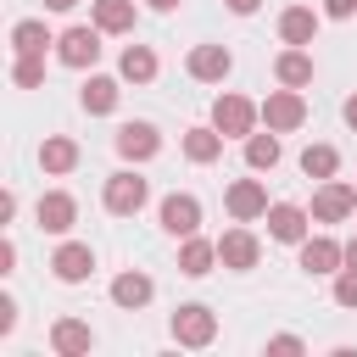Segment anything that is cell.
I'll use <instances>...</instances> for the list:
<instances>
[{
  "label": "cell",
  "instance_id": "6da1fadb",
  "mask_svg": "<svg viewBox=\"0 0 357 357\" xmlns=\"http://www.w3.org/2000/svg\"><path fill=\"white\" fill-rule=\"evenodd\" d=\"M257 117H262V106H251L245 95H218V100H212V128H218L223 139H251Z\"/></svg>",
  "mask_w": 357,
  "mask_h": 357
},
{
  "label": "cell",
  "instance_id": "7a4b0ae2",
  "mask_svg": "<svg viewBox=\"0 0 357 357\" xmlns=\"http://www.w3.org/2000/svg\"><path fill=\"white\" fill-rule=\"evenodd\" d=\"M262 123H268L273 134H290V128H301V123H307V100L284 84V89H273V95L262 100Z\"/></svg>",
  "mask_w": 357,
  "mask_h": 357
},
{
  "label": "cell",
  "instance_id": "3957f363",
  "mask_svg": "<svg viewBox=\"0 0 357 357\" xmlns=\"http://www.w3.org/2000/svg\"><path fill=\"white\" fill-rule=\"evenodd\" d=\"M212 335H218L212 307L190 301V307H178V312H173V340H178V346H212Z\"/></svg>",
  "mask_w": 357,
  "mask_h": 357
},
{
  "label": "cell",
  "instance_id": "277c9868",
  "mask_svg": "<svg viewBox=\"0 0 357 357\" xmlns=\"http://www.w3.org/2000/svg\"><path fill=\"white\" fill-rule=\"evenodd\" d=\"M145 195H151V184L139 173H112L106 178V212H117V218H134L145 206Z\"/></svg>",
  "mask_w": 357,
  "mask_h": 357
},
{
  "label": "cell",
  "instance_id": "5b68a950",
  "mask_svg": "<svg viewBox=\"0 0 357 357\" xmlns=\"http://www.w3.org/2000/svg\"><path fill=\"white\" fill-rule=\"evenodd\" d=\"M351 212H357V190L340 184V178H324L318 195H312V218H318V223H340V218H351Z\"/></svg>",
  "mask_w": 357,
  "mask_h": 357
},
{
  "label": "cell",
  "instance_id": "8992f818",
  "mask_svg": "<svg viewBox=\"0 0 357 357\" xmlns=\"http://www.w3.org/2000/svg\"><path fill=\"white\" fill-rule=\"evenodd\" d=\"M257 257H262V245H257L251 229H223V240H218V262L223 268L245 273V268H257Z\"/></svg>",
  "mask_w": 357,
  "mask_h": 357
},
{
  "label": "cell",
  "instance_id": "52a82bcc",
  "mask_svg": "<svg viewBox=\"0 0 357 357\" xmlns=\"http://www.w3.org/2000/svg\"><path fill=\"white\" fill-rule=\"evenodd\" d=\"M56 56H61L67 67H95V56H100V28H67V33L56 39Z\"/></svg>",
  "mask_w": 357,
  "mask_h": 357
},
{
  "label": "cell",
  "instance_id": "ba28073f",
  "mask_svg": "<svg viewBox=\"0 0 357 357\" xmlns=\"http://www.w3.org/2000/svg\"><path fill=\"white\" fill-rule=\"evenodd\" d=\"M184 67H190V78H195V84H223V78H229V67H234V56H229L223 45H195Z\"/></svg>",
  "mask_w": 357,
  "mask_h": 357
},
{
  "label": "cell",
  "instance_id": "9c48e42d",
  "mask_svg": "<svg viewBox=\"0 0 357 357\" xmlns=\"http://www.w3.org/2000/svg\"><path fill=\"white\" fill-rule=\"evenodd\" d=\"M112 145H117V156H128V162H151V156L162 151V134H156L151 123H123Z\"/></svg>",
  "mask_w": 357,
  "mask_h": 357
},
{
  "label": "cell",
  "instance_id": "30bf717a",
  "mask_svg": "<svg viewBox=\"0 0 357 357\" xmlns=\"http://www.w3.org/2000/svg\"><path fill=\"white\" fill-rule=\"evenodd\" d=\"M223 201H229V212H234V223H251V218H268V190H262L257 178H234Z\"/></svg>",
  "mask_w": 357,
  "mask_h": 357
},
{
  "label": "cell",
  "instance_id": "8fae6325",
  "mask_svg": "<svg viewBox=\"0 0 357 357\" xmlns=\"http://www.w3.org/2000/svg\"><path fill=\"white\" fill-rule=\"evenodd\" d=\"M33 218H39V229H45V234H67V229H73V218H78V201H73L67 190H50V195H39Z\"/></svg>",
  "mask_w": 357,
  "mask_h": 357
},
{
  "label": "cell",
  "instance_id": "7c38bea8",
  "mask_svg": "<svg viewBox=\"0 0 357 357\" xmlns=\"http://www.w3.org/2000/svg\"><path fill=\"white\" fill-rule=\"evenodd\" d=\"M162 229H167L173 240L195 234V229H201V201H195V195H178V190H173V195L162 201Z\"/></svg>",
  "mask_w": 357,
  "mask_h": 357
},
{
  "label": "cell",
  "instance_id": "4fadbf2b",
  "mask_svg": "<svg viewBox=\"0 0 357 357\" xmlns=\"http://www.w3.org/2000/svg\"><path fill=\"white\" fill-rule=\"evenodd\" d=\"M50 268H56V279H61V284H84V279L95 273V251H89V245H78V240H67V245L50 257Z\"/></svg>",
  "mask_w": 357,
  "mask_h": 357
},
{
  "label": "cell",
  "instance_id": "5bb4252c",
  "mask_svg": "<svg viewBox=\"0 0 357 357\" xmlns=\"http://www.w3.org/2000/svg\"><path fill=\"white\" fill-rule=\"evenodd\" d=\"M268 234L284 240V245H301V240H307V212L290 206V201H273V206H268Z\"/></svg>",
  "mask_w": 357,
  "mask_h": 357
},
{
  "label": "cell",
  "instance_id": "9a60e30c",
  "mask_svg": "<svg viewBox=\"0 0 357 357\" xmlns=\"http://www.w3.org/2000/svg\"><path fill=\"white\" fill-rule=\"evenodd\" d=\"M340 262H346V245H335L329 234L301 240V268L307 273H340Z\"/></svg>",
  "mask_w": 357,
  "mask_h": 357
},
{
  "label": "cell",
  "instance_id": "2e32d148",
  "mask_svg": "<svg viewBox=\"0 0 357 357\" xmlns=\"http://www.w3.org/2000/svg\"><path fill=\"white\" fill-rule=\"evenodd\" d=\"M50 346H56L61 357H84V351L95 346V329H89V324H78V318H61V324L50 329Z\"/></svg>",
  "mask_w": 357,
  "mask_h": 357
},
{
  "label": "cell",
  "instance_id": "e0dca14e",
  "mask_svg": "<svg viewBox=\"0 0 357 357\" xmlns=\"http://www.w3.org/2000/svg\"><path fill=\"white\" fill-rule=\"evenodd\" d=\"M212 262H218V245H212V240H195V234H184V245H178V273L201 279V273H212Z\"/></svg>",
  "mask_w": 357,
  "mask_h": 357
},
{
  "label": "cell",
  "instance_id": "ac0fdd59",
  "mask_svg": "<svg viewBox=\"0 0 357 357\" xmlns=\"http://www.w3.org/2000/svg\"><path fill=\"white\" fill-rule=\"evenodd\" d=\"M273 78L279 84H290V89H301V84H312V56L301 50V45H290L279 61H273Z\"/></svg>",
  "mask_w": 357,
  "mask_h": 357
},
{
  "label": "cell",
  "instance_id": "d6986e66",
  "mask_svg": "<svg viewBox=\"0 0 357 357\" xmlns=\"http://www.w3.org/2000/svg\"><path fill=\"white\" fill-rule=\"evenodd\" d=\"M78 100H84V112H89V117H106V112L117 106V78H100V73H95V78L78 89Z\"/></svg>",
  "mask_w": 357,
  "mask_h": 357
},
{
  "label": "cell",
  "instance_id": "ffe728a7",
  "mask_svg": "<svg viewBox=\"0 0 357 357\" xmlns=\"http://www.w3.org/2000/svg\"><path fill=\"white\" fill-rule=\"evenodd\" d=\"M151 290H156V284H151L145 273H117V279H112V301H117V307H134V312L151 301Z\"/></svg>",
  "mask_w": 357,
  "mask_h": 357
},
{
  "label": "cell",
  "instance_id": "44dd1931",
  "mask_svg": "<svg viewBox=\"0 0 357 357\" xmlns=\"http://www.w3.org/2000/svg\"><path fill=\"white\" fill-rule=\"evenodd\" d=\"M95 28L100 33H128L134 28V0H95Z\"/></svg>",
  "mask_w": 357,
  "mask_h": 357
},
{
  "label": "cell",
  "instance_id": "7402d4cb",
  "mask_svg": "<svg viewBox=\"0 0 357 357\" xmlns=\"http://www.w3.org/2000/svg\"><path fill=\"white\" fill-rule=\"evenodd\" d=\"M279 33H284V45H312V33H318V17H312L307 6H290V11L279 17Z\"/></svg>",
  "mask_w": 357,
  "mask_h": 357
},
{
  "label": "cell",
  "instance_id": "603a6c76",
  "mask_svg": "<svg viewBox=\"0 0 357 357\" xmlns=\"http://www.w3.org/2000/svg\"><path fill=\"white\" fill-rule=\"evenodd\" d=\"M45 45H56L45 22H33V17H28V22H17V28H11V50H17V56H45Z\"/></svg>",
  "mask_w": 357,
  "mask_h": 357
},
{
  "label": "cell",
  "instance_id": "cb8c5ba5",
  "mask_svg": "<svg viewBox=\"0 0 357 357\" xmlns=\"http://www.w3.org/2000/svg\"><path fill=\"white\" fill-rule=\"evenodd\" d=\"M39 167H45V173H73V167H78V145L61 139V134L45 139V145H39Z\"/></svg>",
  "mask_w": 357,
  "mask_h": 357
},
{
  "label": "cell",
  "instance_id": "d4e9b609",
  "mask_svg": "<svg viewBox=\"0 0 357 357\" xmlns=\"http://www.w3.org/2000/svg\"><path fill=\"white\" fill-rule=\"evenodd\" d=\"M184 156L190 162H218L223 156V134L218 128H190L184 134Z\"/></svg>",
  "mask_w": 357,
  "mask_h": 357
},
{
  "label": "cell",
  "instance_id": "484cf974",
  "mask_svg": "<svg viewBox=\"0 0 357 357\" xmlns=\"http://www.w3.org/2000/svg\"><path fill=\"white\" fill-rule=\"evenodd\" d=\"M335 167H340V151L335 145H307L301 151V173L307 178H335Z\"/></svg>",
  "mask_w": 357,
  "mask_h": 357
},
{
  "label": "cell",
  "instance_id": "4316f807",
  "mask_svg": "<svg viewBox=\"0 0 357 357\" xmlns=\"http://www.w3.org/2000/svg\"><path fill=\"white\" fill-rule=\"evenodd\" d=\"M123 78H128V84H151V78H156V56H151L145 45H128V50H123Z\"/></svg>",
  "mask_w": 357,
  "mask_h": 357
},
{
  "label": "cell",
  "instance_id": "83f0119b",
  "mask_svg": "<svg viewBox=\"0 0 357 357\" xmlns=\"http://www.w3.org/2000/svg\"><path fill=\"white\" fill-rule=\"evenodd\" d=\"M245 162H251L257 173H268V167L279 162V139H273V128H268V134H251V139H245Z\"/></svg>",
  "mask_w": 357,
  "mask_h": 357
},
{
  "label": "cell",
  "instance_id": "f1b7e54d",
  "mask_svg": "<svg viewBox=\"0 0 357 357\" xmlns=\"http://www.w3.org/2000/svg\"><path fill=\"white\" fill-rule=\"evenodd\" d=\"M11 78H17V89H39L45 84V56H17Z\"/></svg>",
  "mask_w": 357,
  "mask_h": 357
},
{
  "label": "cell",
  "instance_id": "f546056e",
  "mask_svg": "<svg viewBox=\"0 0 357 357\" xmlns=\"http://www.w3.org/2000/svg\"><path fill=\"white\" fill-rule=\"evenodd\" d=\"M335 301L340 307H357V268H340L335 273Z\"/></svg>",
  "mask_w": 357,
  "mask_h": 357
},
{
  "label": "cell",
  "instance_id": "4dcf8cb0",
  "mask_svg": "<svg viewBox=\"0 0 357 357\" xmlns=\"http://www.w3.org/2000/svg\"><path fill=\"white\" fill-rule=\"evenodd\" d=\"M268 351H279V357H296V351H301V340H296V335H273V340H268Z\"/></svg>",
  "mask_w": 357,
  "mask_h": 357
},
{
  "label": "cell",
  "instance_id": "1f68e13d",
  "mask_svg": "<svg viewBox=\"0 0 357 357\" xmlns=\"http://www.w3.org/2000/svg\"><path fill=\"white\" fill-rule=\"evenodd\" d=\"M11 324H17V301L0 296V335H11Z\"/></svg>",
  "mask_w": 357,
  "mask_h": 357
},
{
  "label": "cell",
  "instance_id": "d6a6232c",
  "mask_svg": "<svg viewBox=\"0 0 357 357\" xmlns=\"http://www.w3.org/2000/svg\"><path fill=\"white\" fill-rule=\"evenodd\" d=\"M324 11H329V17H351V11H357V0H324Z\"/></svg>",
  "mask_w": 357,
  "mask_h": 357
},
{
  "label": "cell",
  "instance_id": "836d02e7",
  "mask_svg": "<svg viewBox=\"0 0 357 357\" xmlns=\"http://www.w3.org/2000/svg\"><path fill=\"white\" fill-rule=\"evenodd\" d=\"M11 268H17V245L6 240V245H0V273H11Z\"/></svg>",
  "mask_w": 357,
  "mask_h": 357
},
{
  "label": "cell",
  "instance_id": "e575fe53",
  "mask_svg": "<svg viewBox=\"0 0 357 357\" xmlns=\"http://www.w3.org/2000/svg\"><path fill=\"white\" fill-rule=\"evenodd\" d=\"M223 6H229V11H240V17H251V11L262 6V0H223Z\"/></svg>",
  "mask_w": 357,
  "mask_h": 357
},
{
  "label": "cell",
  "instance_id": "d590c367",
  "mask_svg": "<svg viewBox=\"0 0 357 357\" xmlns=\"http://www.w3.org/2000/svg\"><path fill=\"white\" fill-rule=\"evenodd\" d=\"M346 268H357V234L346 240Z\"/></svg>",
  "mask_w": 357,
  "mask_h": 357
},
{
  "label": "cell",
  "instance_id": "8d00e7d4",
  "mask_svg": "<svg viewBox=\"0 0 357 357\" xmlns=\"http://www.w3.org/2000/svg\"><path fill=\"white\" fill-rule=\"evenodd\" d=\"M78 0H45V11H73Z\"/></svg>",
  "mask_w": 357,
  "mask_h": 357
},
{
  "label": "cell",
  "instance_id": "74e56055",
  "mask_svg": "<svg viewBox=\"0 0 357 357\" xmlns=\"http://www.w3.org/2000/svg\"><path fill=\"white\" fill-rule=\"evenodd\" d=\"M346 123H351V128H357V95H351V100H346Z\"/></svg>",
  "mask_w": 357,
  "mask_h": 357
},
{
  "label": "cell",
  "instance_id": "f35d334b",
  "mask_svg": "<svg viewBox=\"0 0 357 357\" xmlns=\"http://www.w3.org/2000/svg\"><path fill=\"white\" fill-rule=\"evenodd\" d=\"M151 6H156V11H173V6H178V0H151Z\"/></svg>",
  "mask_w": 357,
  "mask_h": 357
}]
</instances>
